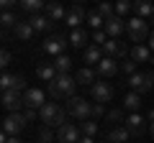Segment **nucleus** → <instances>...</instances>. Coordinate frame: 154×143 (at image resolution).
I'll return each instance as SVG.
<instances>
[{"mask_svg":"<svg viewBox=\"0 0 154 143\" xmlns=\"http://www.w3.org/2000/svg\"><path fill=\"white\" fill-rule=\"evenodd\" d=\"M98 74L103 79H110L118 74V59H113V56H103V61L98 64Z\"/></svg>","mask_w":154,"mask_h":143,"instance_id":"obj_17","label":"nucleus"},{"mask_svg":"<svg viewBox=\"0 0 154 143\" xmlns=\"http://www.w3.org/2000/svg\"><path fill=\"white\" fill-rule=\"evenodd\" d=\"M13 33H16V39H18V41H31L36 31H33V26H31L28 21H18V26L13 28Z\"/></svg>","mask_w":154,"mask_h":143,"instance_id":"obj_24","label":"nucleus"},{"mask_svg":"<svg viewBox=\"0 0 154 143\" xmlns=\"http://www.w3.org/2000/svg\"><path fill=\"white\" fill-rule=\"evenodd\" d=\"M100 115H105V107H103V102H93V118L98 120Z\"/></svg>","mask_w":154,"mask_h":143,"instance_id":"obj_41","label":"nucleus"},{"mask_svg":"<svg viewBox=\"0 0 154 143\" xmlns=\"http://www.w3.org/2000/svg\"><path fill=\"white\" fill-rule=\"evenodd\" d=\"M131 10H134V0H118V3H116V16L118 18L128 16Z\"/></svg>","mask_w":154,"mask_h":143,"instance_id":"obj_33","label":"nucleus"},{"mask_svg":"<svg viewBox=\"0 0 154 143\" xmlns=\"http://www.w3.org/2000/svg\"><path fill=\"white\" fill-rule=\"evenodd\" d=\"M90 95H93L95 102H110L113 100V84L110 82H95L93 87H90Z\"/></svg>","mask_w":154,"mask_h":143,"instance_id":"obj_13","label":"nucleus"},{"mask_svg":"<svg viewBox=\"0 0 154 143\" xmlns=\"http://www.w3.org/2000/svg\"><path fill=\"white\" fill-rule=\"evenodd\" d=\"M67 46H69V36H62V33H57V36H49V39L41 44V49H44L46 54H51V56H62Z\"/></svg>","mask_w":154,"mask_h":143,"instance_id":"obj_7","label":"nucleus"},{"mask_svg":"<svg viewBox=\"0 0 154 143\" xmlns=\"http://www.w3.org/2000/svg\"><path fill=\"white\" fill-rule=\"evenodd\" d=\"M18 21H21V18H16V13H13V10H3V16H0V26H3V31L16 28Z\"/></svg>","mask_w":154,"mask_h":143,"instance_id":"obj_30","label":"nucleus"},{"mask_svg":"<svg viewBox=\"0 0 154 143\" xmlns=\"http://www.w3.org/2000/svg\"><path fill=\"white\" fill-rule=\"evenodd\" d=\"M88 26L93 28V31H100V28L105 26V18L100 16L98 10H93V13H88Z\"/></svg>","mask_w":154,"mask_h":143,"instance_id":"obj_32","label":"nucleus"},{"mask_svg":"<svg viewBox=\"0 0 154 143\" xmlns=\"http://www.w3.org/2000/svg\"><path fill=\"white\" fill-rule=\"evenodd\" d=\"M11 61H13V54L8 49H3V54H0V66H3V69H8V66H11Z\"/></svg>","mask_w":154,"mask_h":143,"instance_id":"obj_40","label":"nucleus"},{"mask_svg":"<svg viewBox=\"0 0 154 143\" xmlns=\"http://www.w3.org/2000/svg\"><path fill=\"white\" fill-rule=\"evenodd\" d=\"M23 115H26V120L31 123V120H36V115H38V110H26V112H23Z\"/></svg>","mask_w":154,"mask_h":143,"instance_id":"obj_44","label":"nucleus"},{"mask_svg":"<svg viewBox=\"0 0 154 143\" xmlns=\"http://www.w3.org/2000/svg\"><path fill=\"white\" fill-rule=\"evenodd\" d=\"M126 33H128V39L136 41V44H141V41L149 39V26L144 18H131V21L126 23Z\"/></svg>","mask_w":154,"mask_h":143,"instance_id":"obj_4","label":"nucleus"},{"mask_svg":"<svg viewBox=\"0 0 154 143\" xmlns=\"http://www.w3.org/2000/svg\"><path fill=\"white\" fill-rule=\"evenodd\" d=\"M121 72L126 74V77H131V74H136V61H134V59L123 61V64H121Z\"/></svg>","mask_w":154,"mask_h":143,"instance_id":"obj_39","label":"nucleus"},{"mask_svg":"<svg viewBox=\"0 0 154 143\" xmlns=\"http://www.w3.org/2000/svg\"><path fill=\"white\" fill-rule=\"evenodd\" d=\"M28 23L33 26V31H36V33H49L51 28H54V21H49L44 13H33V16L28 18Z\"/></svg>","mask_w":154,"mask_h":143,"instance_id":"obj_19","label":"nucleus"},{"mask_svg":"<svg viewBox=\"0 0 154 143\" xmlns=\"http://www.w3.org/2000/svg\"><path fill=\"white\" fill-rule=\"evenodd\" d=\"M134 13H136V18H152L154 16V3L152 0H134Z\"/></svg>","mask_w":154,"mask_h":143,"instance_id":"obj_22","label":"nucleus"},{"mask_svg":"<svg viewBox=\"0 0 154 143\" xmlns=\"http://www.w3.org/2000/svg\"><path fill=\"white\" fill-rule=\"evenodd\" d=\"M82 3H85V0H75V5H82Z\"/></svg>","mask_w":154,"mask_h":143,"instance_id":"obj_49","label":"nucleus"},{"mask_svg":"<svg viewBox=\"0 0 154 143\" xmlns=\"http://www.w3.org/2000/svg\"><path fill=\"white\" fill-rule=\"evenodd\" d=\"M26 115L23 112H8L5 120H3V133L5 136H21V130L26 128Z\"/></svg>","mask_w":154,"mask_h":143,"instance_id":"obj_5","label":"nucleus"},{"mask_svg":"<svg viewBox=\"0 0 154 143\" xmlns=\"http://www.w3.org/2000/svg\"><path fill=\"white\" fill-rule=\"evenodd\" d=\"M44 16L49 18V21H64L67 18V10L62 8V3L59 0H46V8H44Z\"/></svg>","mask_w":154,"mask_h":143,"instance_id":"obj_16","label":"nucleus"},{"mask_svg":"<svg viewBox=\"0 0 154 143\" xmlns=\"http://www.w3.org/2000/svg\"><path fill=\"white\" fill-rule=\"evenodd\" d=\"M75 79H77V84H88V87H93V84H95V72L90 69V66H85V69H77Z\"/></svg>","mask_w":154,"mask_h":143,"instance_id":"obj_28","label":"nucleus"},{"mask_svg":"<svg viewBox=\"0 0 154 143\" xmlns=\"http://www.w3.org/2000/svg\"><path fill=\"white\" fill-rule=\"evenodd\" d=\"M36 77L41 79V82H46V84H49L51 79L57 77V69H54V64H38V66H36Z\"/></svg>","mask_w":154,"mask_h":143,"instance_id":"obj_26","label":"nucleus"},{"mask_svg":"<svg viewBox=\"0 0 154 143\" xmlns=\"http://www.w3.org/2000/svg\"><path fill=\"white\" fill-rule=\"evenodd\" d=\"M95 10H98L100 16L105 18V21H108V18H113V16H116V5H110L108 0H103V3H98V8H95Z\"/></svg>","mask_w":154,"mask_h":143,"instance_id":"obj_34","label":"nucleus"},{"mask_svg":"<svg viewBox=\"0 0 154 143\" xmlns=\"http://www.w3.org/2000/svg\"><path fill=\"white\" fill-rule=\"evenodd\" d=\"M67 115L77 118V120H90V115H93V102H88L85 97H69L67 100Z\"/></svg>","mask_w":154,"mask_h":143,"instance_id":"obj_3","label":"nucleus"},{"mask_svg":"<svg viewBox=\"0 0 154 143\" xmlns=\"http://www.w3.org/2000/svg\"><path fill=\"white\" fill-rule=\"evenodd\" d=\"M103 51H105V56H113V59H123L126 54H131V49L118 39H108L105 46H103Z\"/></svg>","mask_w":154,"mask_h":143,"instance_id":"obj_14","label":"nucleus"},{"mask_svg":"<svg viewBox=\"0 0 154 143\" xmlns=\"http://www.w3.org/2000/svg\"><path fill=\"white\" fill-rule=\"evenodd\" d=\"M38 141L41 143H54V133H51L49 125H44L41 130H38Z\"/></svg>","mask_w":154,"mask_h":143,"instance_id":"obj_37","label":"nucleus"},{"mask_svg":"<svg viewBox=\"0 0 154 143\" xmlns=\"http://www.w3.org/2000/svg\"><path fill=\"white\" fill-rule=\"evenodd\" d=\"M18 8L33 16V13H38L41 8H46V0H18Z\"/></svg>","mask_w":154,"mask_h":143,"instance_id":"obj_27","label":"nucleus"},{"mask_svg":"<svg viewBox=\"0 0 154 143\" xmlns=\"http://www.w3.org/2000/svg\"><path fill=\"white\" fill-rule=\"evenodd\" d=\"M149 49H152V51H154V31H152V33H149Z\"/></svg>","mask_w":154,"mask_h":143,"instance_id":"obj_46","label":"nucleus"},{"mask_svg":"<svg viewBox=\"0 0 154 143\" xmlns=\"http://www.w3.org/2000/svg\"><path fill=\"white\" fill-rule=\"evenodd\" d=\"M0 102H3V107H5L8 112H21L26 105H23V92H18V89H5L3 92V97H0Z\"/></svg>","mask_w":154,"mask_h":143,"instance_id":"obj_8","label":"nucleus"},{"mask_svg":"<svg viewBox=\"0 0 154 143\" xmlns=\"http://www.w3.org/2000/svg\"><path fill=\"white\" fill-rule=\"evenodd\" d=\"M108 143H110V141H108Z\"/></svg>","mask_w":154,"mask_h":143,"instance_id":"obj_51","label":"nucleus"},{"mask_svg":"<svg viewBox=\"0 0 154 143\" xmlns=\"http://www.w3.org/2000/svg\"><path fill=\"white\" fill-rule=\"evenodd\" d=\"M128 89H131V92H139V95H146L149 89L154 87V79H152V74H144V72H136V74H131V77H128Z\"/></svg>","mask_w":154,"mask_h":143,"instance_id":"obj_6","label":"nucleus"},{"mask_svg":"<svg viewBox=\"0 0 154 143\" xmlns=\"http://www.w3.org/2000/svg\"><path fill=\"white\" fill-rule=\"evenodd\" d=\"M77 143H95V141H93V136H80V141H77Z\"/></svg>","mask_w":154,"mask_h":143,"instance_id":"obj_45","label":"nucleus"},{"mask_svg":"<svg viewBox=\"0 0 154 143\" xmlns=\"http://www.w3.org/2000/svg\"><path fill=\"white\" fill-rule=\"evenodd\" d=\"M152 23H154V16H152Z\"/></svg>","mask_w":154,"mask_h":143,"instance_id":"obj_50","label":"nucleus"},{"mask_svg":"<svg viewBox=\"0 0 154 143\" xmlns=\"http://www.w3.org/2000/svg\"><path fill=\"white\" fill-rule=\"evenodd\" d=\"M123 107H126L128 112H139V107H141V95L139 92H128L126 97H123Z\"/></svg>","mask_w":154,"mask_h":143,"instance_id":"obj_29","label":"nucleus"},{"mask_svg":"<svg viewBox=\"0 0 154 143\" xmlns=\"http://www.w3.org/2000/svg\"><path fill=\"white\" fill-rule=\"evenodd\" d=\"M75 89H77V79L72 74H57L49 84H46V92L51 95V100H62V97H75Z\"/></svg>","mask_w":154,"mask_h":143,"instance_id":"obj_1","label":"nucleus"},{"mask_svg":"<svg viewBox=\"0 0 154 143\" xmlns=\"http://www.w3.org/2000/svg\"><path fill=\"white\" fill-rule=\"evenodd\" d=\"M38 120L44 123V125H49V128H62L67 123V110L59 107L57 102H46L38 110Z\"/></svg>","mask_w":154,"mask_h":143,"instance_id":"obj_2","label":"nucleus"},{"mask_svg":"<svg viewBox=\"0 0 154 143\" xmlns=\"http://www.w3.org/2000/svg\"><path fill=\"white\" fill-rule=\"evenodd\" d=\"M128 138H131V133H128L126 125H113V128H110V133H108V141L110 143H126Z\"/></svg>","mask_w":154,"mask_h":143,"instance_id":"obj_25","label":"nucleus"},{"mask_svg":"<svg viewBox=\"0 0 154 143\" xmlns=\"http://www.w3.org/2000/svg\"><path fill=\"white\" fill-rule=\"evenodd\" d=\"M105 41H108V33L100 28V31H93V44L95 46H105Z\"/></svg>","mask_w":154,"mask_h":143,"instance_id":"obj_38","label":"nucleus"},{"mask_svg":"<svg viewBox=\"0 0 154 143\" xmlns=\"http://www.w3.org/2000/svg\"><path fill=\"white\" fill-rule=\"evenodd\" d=\"M69 46L72 49H88V33L82 28H72L69 31Z\"/></svg>","mask_w":154,"mask_h":143,"instance_id":"obj_23","label":"nucleus"},{"mask_svg":"<svg viewBox=\"0 0 154 143\" xmlns=\"http://www.w3.org/2000/svg\"><path fill=\"white\" fill-rule=\"evenodd\" d=\"M123 125H126L128 133H131V136H136V138L144 136V133L149 130V120H146V118H141L139 112H131V115L126 118V123H123Z\"/></svg>","mask_w":154,"mask_h":143,"instance_id":"obj_11","label":"nucleus"},{"mask_svg":"<svg viewBox=\"0 0 154 143\" xmlns=\"http://www.w3.org/2000/svg\"><path fill=\"white\" fill-rule=\"evenodd\" d=\"M23 105H26V110H41L46 105V95L38 87H31V89L23 92Z\"/></svg>","mask_w":154,"mask_h":143,"instance_id":"obj_9","label":"nucleus"},{"mask_svg":"<svg viewBox=\"0 0 154 143\" xmlns=\"http://www.w3.org/2000/svg\"><path fill=\"white\" fill-rule=\"evenodd\" d=\"M0 5H3V10H13L16 8V0H0Z\"/></svg>","mask_w":154,"mask_h":143,"instance_id":"obj_43","label":"nucleus"},{"mask_svg":"<svg viewBox=\"0 0 154 143\" xmlns=\"http://www.w3.org/2000/svg\"><path fill=\"white\" fill-rule=\"evenodd\" d=\"M154 51L149 49V46H144V44H134L131 46V59L136 61V64H141V61H154Z\"/></svg>","mask_w":154,"mask_h":143,"instance_id":"obj_21","label":"nucleus"},{"mask_svg":"<svg viewBox=\"0 0 154 143\" xmlns=\"http://www.w3.org/2000/svg\"><path fill=\"white\" fill-rule=\"evenodd\" d=\"M0 143H23V141L18 136H5V133H3V136H0Z\"/></svg>","mask_w":154,"mask_h":143,"instance_id":"obj_42","label":"nucleus"},{"mask_svg":"<svg viewBox=\"0 0 154 143\" xmlns=\"http://www.w3.org/2000/svg\"><path fill=\"white\" fill-rule=\"evenodd\" d=\"M0 89H3V92H5V89L26 92V77H23V74H8V72H3V77H0Z\"/></svg>","mask_w":154,"mask_h":143,"instance_id":"obj_12","label":"nucleus"},{"mask_svg":"<svg viewBox=\"0 0 154 143\" xmlns=\"http://www.w3.org/2000/svg\"><path fill=\"white\" fill-rule=\"evenodd\" d=\"M103 56H105V51H103V46H88V49H85V54H82V61L88 66H98L100 61H103Z\"/></svg>","mask_w":154,"mask_h":143,"instance_id":"obj_20","label":"nucleus"},{"mask_svg":"<svg viewBox=\"0 0 154 143\" xmlns=\"http://www.w3.org/2000/svg\"><path fill=\"white\" fill-rule=\"evenodd\" d=\"M149 136L154 138V123H149Z\"/></svg>","mask_w":154,"mask_h":143,"instance_id":"obj_48","label":"nucleus"},{"mask_svg":"<svg viewBox=\"0 0 154 143\" xmlns=\"http://www.w3.org/2000/svg\"><path fill=\"white\" fill-rule=\"evenodd\" d=\"M105 120L121 125V123H126V118H123V110H121V107H116V110H108V112H105Z\"/></svg>","mask_w":154,"mask_h":143,"instance_id":"obj_36","label":"nucleus"},{"mask_svg":"<svg viewBox=\"0 0 154 143\" xmlns=\"http://www.w3.org/2000/svg\"><path fill=\"white\" fill-rule=\"evenodd\" d=\"M80 130H82V136H98V120H82L80 123Z\"/></svg>","mask_w":154,"mask_h":143,"instance_id":"obj_35","label":"nucleus"},{"mask_svg":"<svg viewBox=\"0 0 154 143\" xmlns=\"http://www.w3.org/2000/svg\"><path fill=\"white\" fill-rule=\"evenodd\" d=\"M146 120H149V123H154V110H149V112H146Z\"/></svg>","mask_w":154,"mask_h":143,"instance_id":"obj_47","label":"nucleus"},{"mask_svg":"<svg viewBox=\"0 0 154 143\" xmlns=\"http://www.w3.org/2000/svg\"><path fill=\"white\" fill-rule=\"evenodd\" d=\"M85 21H88V13H85L82 5H72L69 10H67L64 23H67L69 28H80V23H85Z\"/></svg>","mask_w":154,"mask_h":143,"instance_id":"obj_15","label":"nucleus"},{"mask_svg":"<svg viewBox=\"0 0 154 143\" xmlns=\"http://www.w3.org/2000/svg\"><path fill=\"white\" fill-rule=\"evenodd\" d=\"M80 136H82V130H80V125H75V123H64L62 128H57V141L59 143H77Z\"/></svg>","mask_w":154,"mask_h":143,"instance_id":"obj_10","label":"nucleus"},{"mask_svg":"<svg viewBox=\"0 0 154 143\" xmlns=\"http://www.w3.org/2000/svg\"><path fill=\"white\" fill-rule=\"evenodd\" d=\"M103 31L108 33V39H121V33L126 31V23H123L118 16H113V18H108V21H105Z\"/></svg>","mask_w":154,"mask_h":143,"instance_id":"obj_18","label":"nucleus"},{"mask_svg":"<svg viewBox=\"0 0 154 143\" xmlns=\"http://www.w3.org/2000/svg\"><path fill=\"white\" fill-rule=\"evenodd\" d=\"M54 69H57V74H69V69H72V59H69L67 54L57 56V61H54Z\"/></svg>","mask_w":154,"mask_h":143,"instance_id":"obj_31","label":"nucleus"}]
</instances>
